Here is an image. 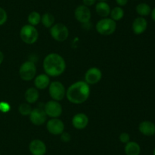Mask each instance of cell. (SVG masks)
Here are the masks:
<instances>
[{"mask_svg":"<svg viewBox=\"0 0 155 155\" xmlns=\"http://www.w3.org/2000/svg\"><path fill=\"white\" fill-rule=\"evenodd\" d=\"M90 88L86 81H79L72 84L66 90V97L71 103L81 104L89 99Z\"/></svg>","mask_w":155,"mask_h":155,"instance_id":"obj_1","label":"cell"},{"mask_svg":"<svg viewBox=\"0 0 155 155\" xmlns=\"http://www.w3.org/2000/svg\"><path fill=\"white\" fill-rule=\"evenodd\" d=\"M43 69L49 77H58L66 69V62L61 55L51 53L47 55L43 60Z\"/></svg>","mask_w":155,"mask_h":155,"instance_id":"obj_2","label":"cell"},{"mask_svg":"<svg viewBox=\"0 0 155 155\" xmlns=\"http://www.w3.org/2000/svg\"><path fill=\"white\" fill-rule=\"evenodd\" d=\"M97 32L103 36H110L115 32L117 29V23L109 18H103L97 22L95 26Z\"/></svg>","mask_w":155,"mask_h":155,"instance_id":"obj_3","label":"cell"},{"mask_svg":"<svg viewBox=\"0 0 155 155\" xmlns=\"http://www.w3.org/2000/svg\"><path fill=\"white\" fill-rule=\"evenodd\" d=\"M20 36L21 40L27 44H33L39 38V32L34 26L25 24L20 30Z\"/></svg>","mask_w":155,"mask_h":155,"instance_id":"obj_4","label":"cell"},{"mask_svg":"<svg viewBox=\"0 0 155 155\" xmlns=\"http://www.w3.org/2000/svg\"><path fill=\"white\" fill-rule=\"evenodd\" d=\"M50 34L54 40L58 42H64L69 36V30L68 27L62 23L53 24L50 28Z\"/></svg>","mask_w":155,"mask_h":155,"instance_id":"obj_5","label":"cell"},{"mask_svg":"<svg viewBox=\"0 0 155 155\" xmlns=\"http://www.w3.org/2000/svg\"><path fill=\"white\" fill-rule=\"evenodd\" d=\"M19 74L21 78L26 81L33 80L36 74V67L34 62L32 61L24 62L20 67Z\"/></svg>","mask_w":155,"mask_h":155,"instance_id":"obj_6","label":"cell"},{"mask_svg":"<svg viewBox=\"0 0 155 155\" xmlns=\"http://www.w3.org/2000/svg\"><path fill=\"white\" fill-rule=\"evenodd\" d=\"M48 92L50 97L53 100L61 101L66 96V89L63 84L58 81H54L50 83L48 86Z\"/></svg>","mask_w":155,"mask_h":155,"instance_id":"obj_7","label":"cell"},{"mask_svg":"<svg viewBox=\"0 0 155 155\" xmlns=\"http://www.w3.org/2000/svg\"><path fill=\"white\" fill-rule=\"evenodd\" d=\"M44 110L47 116L51 118H58L62 114V106L58 101L56 100H49L44 106Z\"/></svg>","mask_w":155,"mask_h":155,"instance_id":"obj_8","label":"cell"},{"mask_svg":"<svg viewBox=\"0 0 155 155\" xmlns=\"http://www.w3.org/2000/svg\"><path fill=\"white\" fill-rule=\"evenodd\" d=\"M46 129L51 135H59L64 132L65 126L63 122L58 118H51L47 122Z\"/></svg>","mask_w":155,"mask_h":155,"instance_id":"obj_9","label":"cell"},{"mask_svg":"<svg viewBox=\"0 0 155 155\" xmlns=\"http://www.w3.org/2000/svg\"><path fill=\"white\" fill-rule=\"evenodd\" d=\"M74 16L75 18L82 24H86L89 23L91 19V11L89 7L84 5H80L77 6L74 12Z\"/></svg>","mask_w":155,"mask_h":155,"instance_id":"obj_10","label":"cell"},{"mask_svg":"<svg viewBox=\"0 0 155 155\" xmlns=\"http://www.w3.org/2000/svg\"><path fill=\"white\" fill-rule=\"evenodd\" d=\"M30 120L35 126H41L43 125L47 120V115L44 109L36 107L32 109L30 114Z\"/></svg>","mask_w":155,"mask_h":155,"instance_id":"obj_11","label":"cell"},{"mask_svg":"<svg viewBox=\"0 0 155 155\" xmlns=\"http://www.w3.org/2000/svg\"><path fill=\"white\" fill-rule=\"evenodd\" d=\"M102 78V72L99 68L92 67L88 69L85 74V81L89 85L96 84L101 81Z\"/></svg>","mask_w":155,"mask_h":155,"instance_id":"obj_12","label":"cell"},{"mask_svg":"<svg viewBox=\"0 0 155 155\" xmlns=\"http://www.w3.org/2000/svg\"><path fill=\"white\" fill-rule=\"evenodd\" d=\"M29 150L32 155H45L47 152L46 144L40 139H34L29 144Z\"/></svg>","mask_w":155,"mask_h":155,"instance_id":"obj_13","label":"cell"},{"mask_svg":"<svg viewBox=\"0 0 155 155\" xmlns=\"http://www.w3.org/2000/svg\"><path fill=\"white\" fill-rule=\"evenodd\" d=\"M89 117L86 114L80 112L74 115L72 119V125L75 129L82 130L87 127L89 124Z\"/></svg>","mask_w":155,"mask_h":155,"instance_id":"obj_14","label":"cell"},{"mask_svg":"<svg viewBox=\"0 0 155 155\" xmlns=\"http://www.w3.org/2000/svg\"><path fill=\"white\" fill-rule=\"evenodd\" d=\"M147 27H148V21L144 17H138L135 18L132 24V30L136 35L143 33L147 30Z\"/></svg>","mask_w":155,"mask_h":155,"instance_id":"obj_15","label":"cell"},{"mask_svg":"<svg viewBox=\"0 0 155 155\" xmlns=\"http://www.w3.org/2000/svg\"><path fill=\"white\" fill-rule=\"evenodd\" d=\"M139 131L145 136H153L155 135V124L149 120H145L139 123Z\"/></svg>","mask_w":155,"mask_h":155,"instance_id":"obj_16","label":"cell"},{"mask_svg":"<svg viewBox=\"0 0 155 155\" xmlns=\"http://www.w3.org/2000/svg\"><path fill=\"white\" fill-rule=\"evenodd\" d=\"M50 78L46 74H41L35 77L34 85L38 90H45L49 86Z\"/></svg>","mask_w":155,"mask_h":155,"instance_id":"obj_17","label":"cell"},{"mask_svg":"<svg viewBox=\"0 0 155 155\" xmlns=\"http://www.w3.org/2000/svg\"><path fill=\"white\" fill-rule=\"evenodd\" d=\"M110 10L111 9L110 5L106 2L100 1L95 5V12L100 17L102 18H107L108 15H110Z\"/></svg>","mask_w":155,"mask_h":155,"instance_id":"obj_18","label":"cell"},{"mask_svg":"<svg viewBox=\"0 0 155 155\" xmlns=\"http://www.w3.org/2000/svg\"><path fill=\"white\" fill-rule=\"evenodd\" d=\"M124 152L126 155H140L141 147L136 141H129L125 144Z\"/></svg>","mask_w":155,"mask_h":155,"instance_id":"obj_19","label":"cell"},{"mask_svg":"<svg viewBox=\"0 0 155 155\" xmlns=\"http://www.w3.org/2000/svg\"><path fill=\"white\" fill-rule=\"evenodd\" d=\"M39 97V93L38 89L36 88H30L26 91L24 94V98H25L27 103H34L38 100Z\"/></svg>","mask_w":155,"mask_h":155,"instance_id":"obj_20","label":"cell"},{"mask_svg":"<svg viewBox=\"0 0 155 155\" xmlns=\"http://www.w3.org/2000/svg\"><path fill=\"white\" fill-rule=\"evenodd\" d=\"M136 12L140 17H146L151 15V8L147 3L142 2L136 5Z\"/></svg>","mask_w":155,"mask_h":155,"instance_id":"obj_21","label":"cell"},{"mask_svg":"<svg viewBox=\"0 0 155 155\" xmlns=\"http://www.w3.org/2000/svg\"><path fill=\"white\" fill-rule=\"evenodd\" d=\"M110 18L114 21H120L124 17V10L120 6H116L110 10Z\"/></svg>","mask_w":155,"mask_h":155,"instance_id":"obj_22","label":"cell"},{"mask_svg":"<svg viewBox=\"0 0 155 155\" xmlns=\"http://www.w3.org/2000/svg\"><path fill=\"white\" fill-rule=\"evenodd\" d=\"M41 22L46 28H51L54 24V17L51 13H45L41 17Z\"/></svg>","mask_w":155,"mask_h":155,"instance_id":"obj_23","label":"cell"},{"mask_svg":"<svg viewBox=\"0 0 155 155\" xmlns=\"http://www.w3.org/2000/svg\"><path fill=\"white\" fill-rule=\"evenodd\" d=\"M41 15L37 12H32L29 14L27 21H28L29 24L32 26H36L41 22Z\"/></svg>","mask_w":155,"mask_h":155,"instance_id":"obj_24","label":"cell"},{"mask_svg":"<svg viewBox=\"0 0 155 155\" xmlns=\"http://www.w3.org/2000/svg\"><path fill=\"white\" fill-rule=\"evenodd\" d=\"M32 107L30 103H23L18 107V111L21 113V115H30V112H32Z\"/></svg>","mask_w":155,"mask_h":155,"instance_id":"obj_25","label":"cell"},{"mask_svg":"<svg viewBox=\"0 0 155 155\" xmlns=\"http://www.w3.org/2000/svg\"><path fill=\"white\" fill-rule=\"evenodd\" d=\"M8 20V14L3 8L0 7V26L6 23Z\"/></svg>","mask_w":155,"mask_h":155,"instance_id":"obj_26","label":"cell"},{"mask_svg":"<svg viewBox=\"0 0 155 155\" xmlns=\"http://www.w3.org/2000/svg\"><path fill=\"white\" fill-rule=\"evenodd\" d=\"M119 140L123 144H127L130 141V135L127 132H122L119 136Z\"/></svg>","mask_w":155,"mask_h":155,"instance_id":"obj_27","label":"cell"},{"mask_svg":"<svg viewBox=\"0 0 155 155\" xmlns=\"http://www.w3.org/2000/svg\"><path fill=\"white\" fill-rule=\"evenodd\" d=\"M11 106L9 105V103H8L7 102L1 101L0 102V111L2 112H7L10 110Z\"/></svg>","mask_w":155,"mask_h":155,"instance_id":"obj_28","label":"cell"},{"mask_svg":"<svg viewBox=\"0 0 155 155\" xmlns=\"http://www.w3.org/2000/svg\"><path fill=\"white\" fill-rule=\"evenodd\" d=\"M71 135H70V133L66 132H64L63 133L61 134V140L63 142L68 143L71 141Z\"/></svg>","mask_w":155,"mask_h":155,"instance_id":"obj_29","label":"cell"},{"mask_svg":"<svg viewBox=\"0 0 155 155\" xmlns=\"http://www.w3.org/2000/svg\"><path fill=\"white\" fill-rule=\"evenodd\" d=\"M97 0H83V5L87 7H89V6H92L93 5L95 4Z\"/></svg>","mask_w":155,"mask_h":155,"instance_id":"obj_30","label":"cell"},{"mask_svg":"<svg viewBox=\"0 0 155 155\" xmlns=\"http://www.w3.org/2000/svg\"><path fill=\"white\" fill-rule=\"evenodd\" d=\"M116 2L118 5V6L123 7V6H125L128 3V0H116Z\"/></svg>","mask_w":155,"mask_h":155,"instance_id":"obj_31","label":"cell"},{"mask_svg":"<svg viewBox=\"0 0 155 155\" xmlns=\"http://www.w3.org/2000/svg\"><path fill=\"white\" fill-rule=\"evenodd\" d=\"M151 19H152L155 22V7L153 9H151Z\"/></svg>","mask_w":155,"mask_h":155,"instance_id":"obj_32","label":"cell"},{"mask_svg":"<svg viewBox=\"0 0 155 155\" xmlns=\"http://www.w3.org/2000/svg\"><path fill=\"white\" fill-rule=\"evenodd\" d=\"M4 61V54L2 51H0V65Z\"/></svg>","mask_w":155,"mask_h":155,"instance_id":"obj_33","label":"cell"},{"mask_svg":"<svg viewBox=\"0 0 155 155\" xmlns=\"http://www.w3.org/2000/svg\"><path fill=\"white\" fill-rule=\"evenodd\" d=\"M153 155H155V147L154 148V150H153Z\"/></svg>","mask_w":155,"mask_h":155,"instance_id":"obj_34","label":"cell"},{"mask_svg":"<svg viewBox=\"0 0 155 155\" xmlns=\"http://www.w3.org/2000/svg\"><path fill=\"white\" fill-rule=\"evenodd\" d=\"M99 1H103V2H105V1H107V0H99Z\"/></svg>","mask_w":155,"mask_h":155,"instance_id":"obj_35","label":"cell"},{"mask_svg":"<svg viewBox=\"0 0 155 155\" xmlns=\"http://www.w3.org/2000/svg\"><path fill=\"white\" fill-rule=\"evenodd\" d=\"M0 155H1V153H0Z\"/></svg>","mask_w":155,"mask_h":155,"instance_id":"obj_36","label":"cell"}]
</instances>
